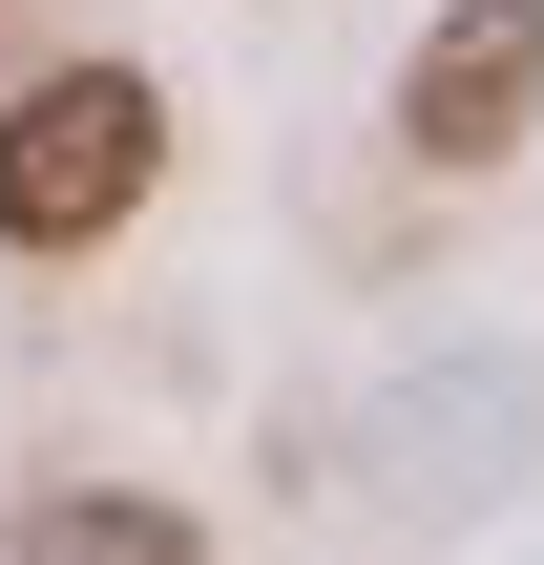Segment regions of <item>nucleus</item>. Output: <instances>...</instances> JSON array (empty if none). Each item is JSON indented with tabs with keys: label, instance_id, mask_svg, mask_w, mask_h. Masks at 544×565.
Instances as JSON below:
<instances>
[{
	"label": "nucleus",
	"instance_id": "1",
	"mask_svg": "<svg viewBox=\"0 0 544 565\" xmlns=\"http://www.w3.org/2000/svg\"><path fill=\"white\" fill-rule=\"evenodd\" d=\"M147 189H168V84L147 63H42V84H0V252L21 273H84L105 231H147Z\"/></svg>",
	"mask_w": 544,
	"mask_h": 565
},
{
	"label": "nucleus",
	"instance_id": "2",
	"mask_svg": "<svg viewBox=\"0 0 544 565\" xmlns=\"http://www.w3.org/2000/svg\"><path fill=\"white\" fill-rule=\"evenodd\" d=\"M524 147H544V0H440V21L398 42V168L482 189V168H524Z\"/></svg>",
	"mask_w": 544,
	"mask_h": 565
},
{
	"label": "nucleus",
	"instance_id": "3",
	"mask_svg": "<svg viewBox=\"0 0 544 565\" xmlns=\"http://www.w3.org/2000/svg\"><path fill=\"white\" fill-rule=\"evenodd\" d=\"M0 545L21 565H189L210 503H168V482H42V503H0Z\"/></svg>",
	"mask_w": 544,
	"mask_h": 565
}]
</instances>
